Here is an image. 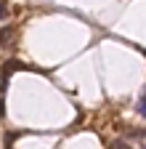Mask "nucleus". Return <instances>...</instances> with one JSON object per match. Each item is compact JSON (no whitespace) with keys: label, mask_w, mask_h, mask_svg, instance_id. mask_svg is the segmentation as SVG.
<instances>
[{"label":"nucleus","mask_w":146,"mask_h":149,"mask_svg":"<svg viewBox=\"0 0 146 149\" xmlns=\"http://www.w3.org/2000/svg\"><path fill=\"white\" fill-rule=\"evenodd\" d=\"M6 19H8V3L0 0V22H6Z\"/></svg>","instance_id":"7ed1b4c3"},{"label":"nucleus","mask_w":146,"mask_h":149,"mask_svg":"<svg viewBox=\"0 0 146 149\" xmlns=\"http://www.w3.org/2000/svg\"><path fill=\"white\" fill-rule=\"evenodd\" d=\"M143 149H146V146H143Z\"/></svg>","instance_id":"39448f33"},{"label":"nucleus","mask_w":146,"mask_h":149,"mask_svg":"<svg viewBox=\"0 0 146 149\" xmlns=\"http://www.w3.org/2000/svg\"><path fill=\"white\" fill-rule=\"evenodd\" d=\"M112 149H130V144H127V141H114Z\"/></svg>","instance_id":"20e7f679"},{"label":"nucleus","mask_w":146,"mask_h":149,"mask_svg":"<svg viewBox=\"0 0 146 149\" xmlns=\"http://www.w3.org/2000/svg\"><path fill=\"white\" fill-rule=\"evenodd\" d=\"M11 35H13V27H3L0 29V45H11Z\"/></svg>","instance_id":"f257e3e1"},{"label":"nucleus","mask_w":146,"mask_h":149,"mask_svg":"<svg viewBox=\"0 0 146 149\" xmlns=\"http://www.w3.org/2000/svg\"><path fill=\"white\" fill-rule=\"evenodd\" d=\"M136 109H138V115H141V117L146 120V88H143V93H141V99H138Z\"/></svg>","instance_id":"f03ea898"}]
</instances>
